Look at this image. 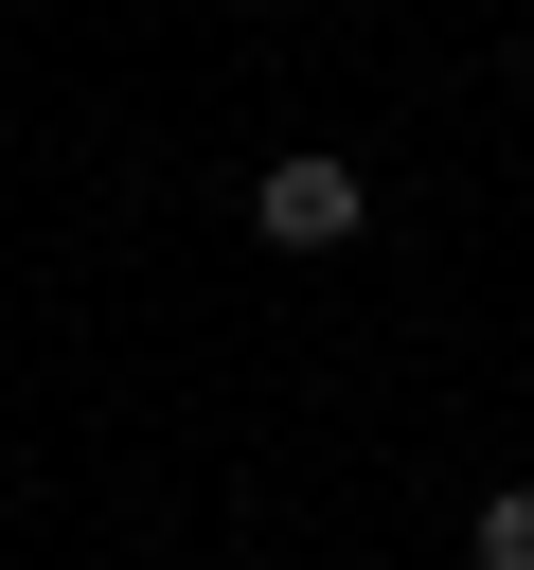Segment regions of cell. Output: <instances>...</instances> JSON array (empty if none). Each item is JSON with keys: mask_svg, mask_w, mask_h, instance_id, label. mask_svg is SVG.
Instances as JSON below:
<instances>
[{"mask_svg": "<svg viewBox=\"0 0 534 570\" xmlns=\"http://www.w3.org/2000/svg\"><path fill=\"white\" fill-rule=\"evenodd\" d=\"M249 232H267V249H356V232H374V178H356L338 142H285V160L249 178Z\"/></svg>", "mask_w": 534, "mask_h": 570, "instance_id": "1", "label": "cell"}, {"mask_svg": "<svg viewBox=\"0 0 534 570\" xmlns=\"http://www.w3.org/2000/svg\"><path fill=\"white\" fill-rule=\"evenodd\" d=\"M463 570H534V481H498V499L463 517Z\"/></svg>", "mask_w": 534, "mask_h": 570, "instance_id": "2", "label": "cell"}]
</instances>
